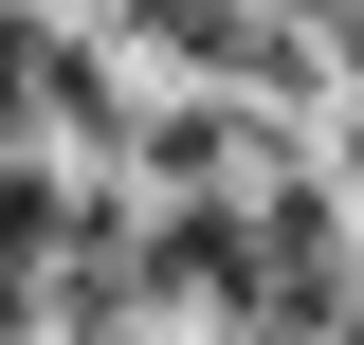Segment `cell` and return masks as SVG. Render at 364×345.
Returning <instances> with one entry per match:
<instances>
[{
	"instance_id": "obj_1",
	"label": "cell",
	"mask_w": 364,
	"mask_h": 345,
	"mask_svg": "<svg viewBox=\"0 0 364 345\" xmlns=\"http://www.w3.org/2000/svg\"><path fill=\"white\" fill-rule=\"evenodd\" d=\"M346 73H364V18H346Z\"/></svg>"
}]
</instances>
